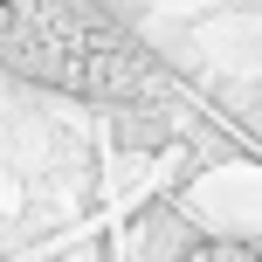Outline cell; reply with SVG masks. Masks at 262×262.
<instances>
[{"mask_svg":"<svg viewBox=\"0 0 262 262\" xmlns=\"http://www.w3.org/2000/svg\"><path fill=\"white\" fill-rule=\"evenodd\" d=\"M0 69L90 104L152 90V55L90 0H0Z\"/></svg>","mask_w":262,"mask_h":262,"instance_id":"1","label":"cell"},{"mask_svg":"<svg viewBox=\"0 0 262 262\" xmlns=\"http://www.w3.org/2000/svg\"><path fill=\"white\" fill-rule=\"evenodd\" d=\"M186 262H262L249 242H221V235H207V242H193L186 249Z\"/></svg>","mask_w":262,"mask_h":262,"instance_id":"2","label":"cell"}]
</instances>
